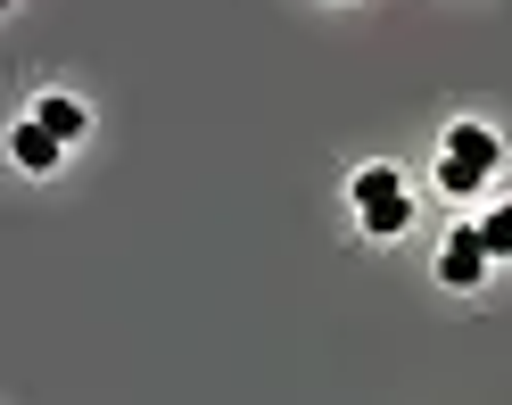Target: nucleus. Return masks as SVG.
Returning <instances> with one entry per match:
<instances>
[{
  "label": "nucleus",
  "instance_id": "f257e3e1",
  "mask_svg": "<svg viewBox=\"0 0 512 405\" xmlns=\"http://www.w3.org/2000/svg\"><path fill=\"white\" fill-rule=\"evenodd\" d=\"M496 166H504V149H496L488 124H455V133H446V158H438V191L446 199H471Z\"/></svg>",
  "mask_w": 512,
  "mask_h": 405
},
{
  "label": "nucleus",
  "instance_id": "f03ea898",
  "mask_svg": "<svg viewBox=\"0 0 512 405\" xmlns=\"http://www.w3.org/2000/svg\"><path fill=\"white\" fill-rule=\"evenodd\" d=\"M479 273H488V240H479V224H463L455 240L438 248V282L446 290H479Z\"/></svg>",
  "mask_w": 512,
  "mask_h": 405
},
{
  "label": "nucleus",
  "instance_id": "7ed1b4c3",
  "mask_svg": "<svg viewBox=\"0 0 512 405\" xmlns=\"http://www.w3.org/2000/svg\"><path fill=\"white\" fill-rule=\"evenodd\" d=\"M9 149H17V166H25V174H50V166H58V149H67V141H58V133H42V124L25 116L17 133H9Z\"/></svg>",
  "mask_w": 512,
  "mask_h": 405
},
{
  "label": "nucleus",
  "instance_id": "20e7f679",
  "mask_svg": "<svg viewBox=\"0 0 512 405\" xmlns=\"http://www.w3.org/2000/svg\"><path fill=\"white\" fill-rule=\"evenodd\" d=\"M34 124H42V133H58V141H83V100H67V91H50V100L34 108Z\"/></svg>",
  "mask_w": 512,
  "mask_h": 405
},
{
  "label": "nucleus",
  "instance_id": "39448f33",
  "mask_svg": "<svg viewBox=\"0 0 512 405\" xmlns=\"http://www.w3.org/2000/svg\"><path fill=\"white\" fill-rule=\"evenodd\" d=\"M405 224H413V199H405V191L380 199V207H364V232H372V240H397Z\"/></svg>",
  "mask_w": 512,
  "mask_h": 405
},
{
  "label": "nucleus",
  "instance_id": "423d86ee",
  "mask_svg": "<svg viewBox=\"0 0 512 405\" xmlns=\"http://www.w3.org/2000/svg\"><path fill=\"white\" fill-rule=\"evenodd\" d=\"M405 182H397V166H364L356 174V207H380V199H397Z\"/></svg>",
  "mask_w": 512,
  "mask_h": 405
},
{
  "label": "nucleus",
  "instance_id": "0eeeda50",
  "mask_svg": "<svg viewBox=\"0 0 512 405\" xmlns=\"http://www.w3.org/2000/svg\"><path fill=\"white\" fill-rule=\"evenodd\" d=\"M479 240H488V257H512V207L479 215Z\"/></svg>",
  "mask_w": 512,
  "mask_h": 405
}]
</instances>
